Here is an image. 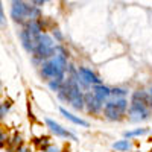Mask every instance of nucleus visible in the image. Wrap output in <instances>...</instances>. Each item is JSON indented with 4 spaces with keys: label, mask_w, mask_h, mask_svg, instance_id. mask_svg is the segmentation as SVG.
<instances>
[{
    "label": "nucleus",
    "mask_w": 152,
    "mask_h": 152,
    "mask_svg": "<svg viewBox=\"0 0 152 152\" xmlns=\"http://www.w3.org/2000/svg\"><path fill=\"white\" fill-rule=\"evenodd\" d=\"M69 66V53L62 46H56L55 55L43 61L40 64V76L46 82L50 81H64L66 79V70Z\"/></svg>",
    "instance_id": "1"
},
{
    "label": "nucleus",
    "mask_w": 152,
    "mask_h": 152,
    "mask_svg": "<svg viewBox=\"0 0 152 152\" xmlns=\"http://www.w3.org/2000/svg\"><path fill=\"white\" fill-rule=\"evenodd\" d=\"M56 96L61 102L70 105L75 111H84V90L72 76H66Z\"/></svg>",
    "instance_id": "2"
},
{
    "label": "nucleus",
    "mask_w": 152,
    "mask_h": 152,
    "mask_svg": "<svg viewBox=\"0 0 152 152\" xmlns=\"http://www.w3.org/2000/svg\"><path fill=\"white\" fill-rule=\"evenodd\" d=\"M11 18L15 23L24 26L29 21L40 20L41 18V9L35 5L24 2V0H12L11 2Z\"/></svg>",
    "instance_id": "3"
},
{
    "label": "nucleus",
    "mask_w": 152,
    "mask_h": 152,
    "mask_svg": "<svg viewBox=\"0 0 152 152\" xmlns=\"http://www.w3.org/2000/svg\"><path fill=\"white\" fill-rule=\"evenodd\" d=\"M128 105H129L128 97H120V99L110 97L104 104L102 114H104V117L110 122H122L126 117Z\"/></svg>",
    "instance_id": "4"
},
{
    "label": "nucleus",
    "mask_w": 152,
    "mask_h": 152,
    "mask_svg": "<svg viewBox=\"0 0 152 152\" xmlns=\"http://www.w3.org/2000/svg\"><path fill=\"white\" fill-rule=\"evenodd\" d=\"M55 49H56L55 40L49 34L43 32L40 37H38L37 44L34 47V52L31 53L34 62H35V64H41L43 61L52 58L55 55Z\"/></svg>",
    "instance_id": "5"
},
{
    "label": "nucleus",
    "mask_w": 152,
    "mask_h": 152,
    "mask_svg": "<svg viewBox=\"0 0 152 152\" xmlns=\"http://www.w3.org/2000/svg\"><path fill=\"white\" fill-rule=\"evenodd\" d=\"M126 116H128V120H129V122H132V123H140V122L149 120L151 116H152V113H151L148 104L138 102V100H129Z\"/></svg>",
    "instance_id": "6"
},
{
    "label": "nucleus",
    "mask_w": 152,
    "mask_h": 152,
    "mask_svg": "<svg viewBox=\"0 0 152 152\" xmlns=\"http://www.w3.org/2000/svg\"><path fill=\"white\" fill-rule=\"evenodd\" d=\"M44 123H46V128L50 131V134H52V135H55L58 138H64V140H70V142H78L76 134H73L70 129L64 128V126L59 125L58 122H55L53 119L46 117L44 119Z\"/></svg>",
    "instance_id": "7"
},
{
    "label": "nucleus",
    "mask_w": 152,
    "mask_h": 152,
    "mask_svg": "<svg viewBox=\"0 0 152 152\" xmlns=\"http://www.w3.org/2000/svg\"><path fill=\"white\" fill-rule=\"evenodd\" d=\"M104 100H100L91 90L84 91V110L90 116H100L104 108Z\"/></svg>",
    "instance_id": "8"
},
{
    "label": "nucleus",
    "mask_w": 152,
    "mask_h": 152,
    "mask_svg": "<svg viewBox=\"0 0 152 152\" xmlns=\"http://www.w3.org/2000/svg\"><path fill=\"white\" fill-rule=\"evenodd\" d=\"M78 69V76L85 82V84H88V85H97V84H102V79L99 78V76L91 70V69H88V67H84V66H81V67H76Z\"/></svg>",
    "instance_id": "9"
},
{
    "label": "nucleus",
    "mask_w": 152,
    "mask_h": 152,
    "mask_svg": "<svg viewBox=\"0 0 152 152\" xmlns=\"http://www.w3.org/2000/svg\"><path fill=\"white\" fill-rule=\"evenodd\" d=\"M59 113H61V116L64 117L66 120H69L70 123H73V125H76V126H81V128H90V123H88L85 119L76 116V114H73L72 111L66 110L64 107H59Z\"/></svg>",
    "instance_id": "10"
},
{
    "label": "nucleus",
    "mask_w": 152,
    "mask_h": 152,
    "mask_svg": "<svg viewBox=\"0 0 152 152\" xmlns=\"http://www.w3.org/2000/svg\"><path fill=\"white\" fill-rule=\"evenodd\" d=\"M90 90H91L100 100H104V102L111 97V88H110L108 85H105L104 82H102V84H97V85H91Z\"/></svg>",
    "instance_id": "11"
},
{
    "label": "nucleus",
    "mask_w": 152,
    "mask_h": 152,
    "mask_svg": "<svg viewBox=\"0 0 152 152\" xmlns=\"http://www.w3.org/2000/svg\"><path fill=\"white\" fill-rule=\"evenodd\" d=\"M24 145V137L21 132H14L12 135H9V140H8V148L15 151L17 148L23 146Z\"/></svg>",
    "instance_id": "12"
},
{
    "label": "nucleus",
    "mask_w": 152,
    "mask_h": 152,
    "mask_svg": "<svg viewBox=\"0 0 152 152\" xmlns=\"http://www.w3.org/2000/svg\"><path fill=\"white\" fill-rule=\"evenodd\" d=\"M132 142L128 140V138H122V140H117L113 143V149L117 152H129L132 149Z\"/></svg>",
    "instance_id": "13"
},
{
    "label": "nucleus",
    "mask_w": 152,
    "mask_h": 152,
    "mask_svg": "<svg viewBox=\"0 0 152 152\" xmlns=\"http://www.w3.org/2000/svg\"><path fill=\"white\" fill-rule=\"evenodd\" d=\"M151 129L149 128H137V129H131V131H126L123 134V138H128V140H132L135 137H143L146 134H149Z\"/></svg>",
    "instance_id": "14"
},
{
    "label": "nucleus",
    "mask_w": 152,
    "mask_h": 152,
    "mask_svg": "<svg viewBox=\"0 0 152 152\" xmlns=\"http://www.w3.org/2000/svg\"><path fill=\"white\" fill-rule=\"evenodd\" d=\"M11 108H12V102H11L9 99L0 100V122H3V120L8 117Z\"/></svg>",
    "instance_id": "15"
},
{
    "label": "nucleus",
    "mask_w": 152,
    "mask_h": 152,
    "mask_svg": "<svg viewBox=\"0 0 152 152\" xmlns=\"http://www.w3.org/2000/svg\"><path fill=\"white\" fill-rule=\"evenodd\" d=\"M129 91L123 87H113L111 88V97L114 99H120V97H128Z\"/></svg>",
    "instance_id": "16"
},
{
    "label": "nucleus",
    "mask_w": 152,
    "mask_h": 152,
    "mask_svg": "<svg viewBox=\"0 0 152 152\" xmlns=\"http://www.w3.org/2000/svg\"><path fill=\"white\" fill-rule=\"evenodd\" d=\"M8 140H9V134L3 128H0V151L8 148Z\"/></svg>",
    "instance_id": "17"
},
{
    "label": "nucleus",
    "mask_w": 152,
    "mask_h": 152,
    "mask_svg": "<svg viewBox=\"0 0 152 152\" xmlns=\"http://www.w3.org/2000/svg\"><path fill=\"white\" fill-rule=\"evenodd\" d=\"M62 82H64V81H58V79H55V81L47 82V85H49V88H50L52 91L58 93V91H59V88H61V85H62Z\"/></svg>",
    "instance_id": "18"
},
{
    "label": "nucleus",
    "mask_w": 152,
    "mask_h": 152,
    "mask_svg": "<svg viewBox=\"0 0 152 152\" xmlns=\"http://www.w3.org/2000/svg\"><path fill=\"white\" fill-rule=\"evenodd\" d=\"M14 152H34V149L31 148V146H28L26 143H24L23 146H20V148H17Z\"/></svg>",
    "instance_id": "19"
},
{
    "label": "nucleus",
    "mask_w": 152,
    "mask_h": 152,
    "mask_svg": "<svg viewBox=\"0 0 152 152\" xmlns=\"http://www.w3.org/2000/svg\"><path fill=\"white\" fill-rule=\"evenodd\" d=\"M6 23V18H5V12H3V3L0 0V24H5Z\"/></svg>",
    "instance_id": "20"
},
{
    "label": "nucleus",
    "mask_w": 152,
    "mask_h": 152,
    "mask_svg": "<svg viewBox=\"0 0 152 152\" xmlns=\"http://www.w3.org/2000/svg\"><path fill=\"white\" fill-rule=\"evenodd\" d=\"M53 38H55V43H61L62 41V34L58 31V29H53Z\"/></svg>",
    "instance_id": "21"
},
{
    "label": "nucleus",
    "mask_w": 152,
    "mask_h": 152,
    "mask_svg": "<svg viewBox=\"0 0 152 152\" xmlns=\"http://www.w3.org/2000/svg\"><path fill=\"white\" fill-rule=\"evenodd\" d=\"M31 2H32V5H35V6H43L44 3L50 2V0H31Z\"/></svg>",
    "instance_id": "22"
},
{
    "label": "nucleus",
    "mask_w": 152,
    "mask_h": 152,
    "mask_svg": "<svg viewBox=\"0 0 152 152\" xmlns=\"http://www.w3.org/2000/svg\"><path fill=\"white\" fill-rule=\"evenodd\" d=\"M148 94H149V110H151V113H152V87L148 90Z\"/></svg>",
    "instance_id": "23"
},
{
    "label": "nucleus",
    "mask_w": 152,
    "mask_h": 152,
    "mask_svg": "<svg viewBox=\"0 0 152 152\" xmlns=\"http://www.w3.org/2000/svg\"><path fill=\"white\" fill-rule=\"evenodd\" d=\"M2 152H14V151L9 149V148H5V149H2Z\"/></svg>",
    "instance_id": "24"
},
{
    "label": "nucleus",
    "mask_w": 152,
    "mask_h": 152,
    "mask_svg": "<svg viewBox=\"0 0 152 152\" xmlns=\"http://www.w3.org/2000/svg\"><path fill=\"white\" fill-rule=\"evenodd\" d=\"M135 152H140V151H135Z\"/></svg>",
    "instance_id": "25"
},
{
    "label": "nucleus",
    "mask_w": 152,
    "mask_h": 152,
    "mask_svg": "<svg viewBox=\"0 0 152 152\" xmlns=\"http://www.w3.org/2000/svg\"><path fill=\"white\" fill-rule=\"evenodd\" d=\"M0 84H2V82H0Z\"/></svg>",
    "instance_id": "26"
},
{
    "label": "nucleus",
    "mask_w": 152,
    "mask_h": 152,
    "mask_svg": "<svg viewBox=\"0 0 152 152\" xmlns=\"http://www.w3.org/2000/svg\"><path fill=\"white\" fill-rule=\"evenodd\" d=\"M151 152H152V151H151Z\"/></svg>",
    "instance_id": "27"
}]
</instances>
